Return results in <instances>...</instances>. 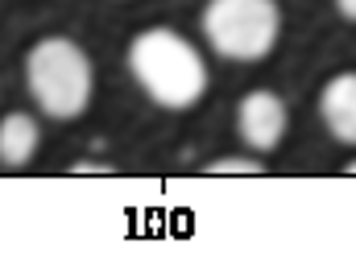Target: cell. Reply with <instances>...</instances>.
Segmentation results:
<instances>
[{"label":"cell","instance_id":"1","mask_svg":"<svg viewBox=\"0 0 356 273\" xmlns=\"http://www.w3.org/2000/svg\"><path fill=\"white\" fill-rule=\"evenodd\" d=\"M129 71L145 88V95L170 112H186L207 91V63L203 54L175 29L158 25L133 38L129 46Z\"/></svg>","mask_w":356,"mask_h":273},{"label":"cell","instance_id":"2","mask_svg":"<svg viewBox=\"0 0 356 273\" xmlns=\"http://www.w3.org/2000/svg\"><path fill=\"white\" fill-rule=\"evenodd\" d=\"M25 83L50 120H75L91 99V58L71 38H42L25 58Z\"/></svg>","mask_w":356,"mask_h":273},{"label":"cell","instance_id":"3","mask_svg":"<svg viewBox=\"0 0 356 273\" xmlns=\"http://www.w3.org/2000/svg\"><path fill=\"white\" fill-rule=\"evenodd\" d=\"M203 33L220 58L257 63L277 46L282 8L277 0H211L203 8Z\"/></svg>","mask_w":356,"mask_h":273},{"label":"cell","instance_id":"4","mask_svg":"<svg viewBox=\"0 0 356 273\" xmlns=\"http://www.w3.org/2000/svg\"><path fill=\"white\" fill-rule=\"evenodd\" d=\"M236 129H241L245 145H253L257 154H273L286 137V104L273 91H249L241 99Z\"/></svg>","mask_w":356,"mask_h":273},{"label":"cell","instance_id":"5","mask_svg":"<svg viewBox=\"0 0 356 273\" xmlns=\"http://www.w3.org/2000/svg\"><path fill=\"white\" fill-rule=\"evenodd\" d=\"M319 116L344 145H356V71L336 75L319 95Z\"/></svg>","mask_w":356,"mask_h":273},{"label":"cell","instance_id":"6","mask_svg":"<svg viewBox=\"0 0 356 273\" xmlns=\"http://www.w3.org/2000/svg\"><path fill=\"white\" fill-rule=\"evenodd\" d=\"M38 145H42V129L29 112H8L0 120V162L4 166H13V170L25 166L38 154Z\"/></svg>","mask_w":356,"mask_h":273},{"label":"cell","instance_id":"7","mask_svg":"<svg viewBox=\"0 0 356 273\" xmlns=\"http://www.w3.org/2000/svg\"><path fill=\"white\" fill-rule=\"evenodd\" d=\"M207 174H266V166L257 158H216Z\"/></svg>","mask_w":356,"mask_h":273},{"label":"cell","instance_id":"8","mask_svg":"<svg viewBox=\"0 0 356 273\" xmlns=\"http://www.w3.org/2000/svg\"><path fill=\"white\" fill-rule=\"evenodd\" d=\"M75 174H108V166H95V162H79V166H71Z\"/></svg>","mask_w":356,"mask_h":273},{"label":"cell","instance_id":"9","mask_svg":"<svg viewBox=\"0 0 356 273\" xmlns=\"http://www.w3.org/2000/svg\"><path fill=\"white\" fill-rule=\"evenodd\" d=\"M336 8H340L348 21H356V0H336Z\"/></svg>","mask_w":356,"mask_h":273},{"label":"cell","instance_id":"10","mask_svg":"<svg viewBox=\"0 0 356 273\" xmlns=\"http://www.w3.org/2000/svg\"><path fill=\"white\" fill-rule=\"evenodd\" d=\"M344 170H348V174H356V162H348V166H344Z\"/></svg>","mask_w":356,"mask_h":273}]
</instances>
